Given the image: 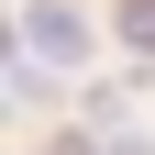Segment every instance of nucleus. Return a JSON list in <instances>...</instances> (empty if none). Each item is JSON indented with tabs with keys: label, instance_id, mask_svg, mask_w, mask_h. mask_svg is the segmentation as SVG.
Instances as JSON below:
<instances>
[{
	"label": "nucleus",
	"instance_id": "1",
	"mask_svg": "<svg viewBox=\"0 0 155 155\" xmlns=\"http://www.w3.org/2000/svg\"><path fill=\"white\" fill-rule=\"evenodd\" d=\"M22 55H45V67H89V11H78V0H22Z\"/></svg>",
	"mask_w": 155,
	"mask_h": 155
},
{
	"label": "nucleus",
	"instance_id": "2",
	"mask_svg": "<svg viewBox=\"0 0 155 155\" xmlns=\"http://www.w3.org/2000/svg\"><path fill=\"white\" fill-rule=\"evenodd\" d=\"M122 45H133V55H155V0H122Z\"/></svg>",
	"mask_w": 155,
	"mask_h": 155
},
{
	"label": "nucleus",
	"instance_id": "3",
	"mask_svg": "<svg viewBox=\"0 0 155 155\" xmlns=\"http://www.w3.org/2000/svg\"><path fill=\"white\" fill-rule=\"evenodd\" d=\"M111 155H155V144H144V133H111Z\"/></svg>",
	"mask_w": 155,
	"mask_h": 155
}]
</instances>
